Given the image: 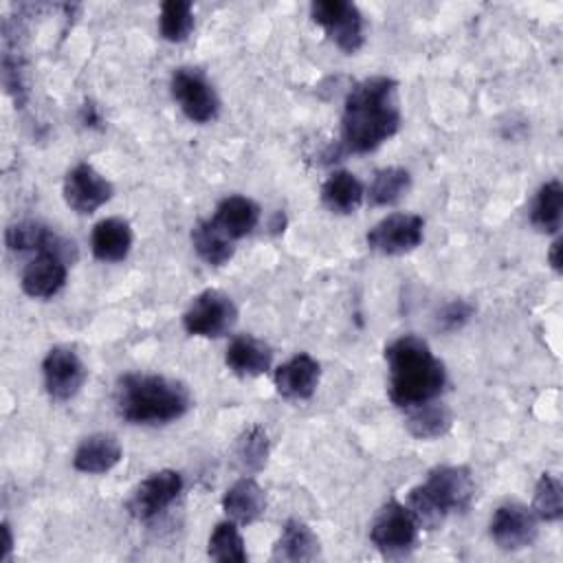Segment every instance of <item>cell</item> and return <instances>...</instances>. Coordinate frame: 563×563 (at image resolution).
<instances>
[{
    "mask_svg": "<svg viewBox=\"0 0 563 563\" xmlns=\"http://www.w3.org/2000/svg\"><path fill=\"white\" fill-rule=\"evenodd\" d=\"M398 128V84L391 77H367L347 92L341 117V143L347 152H372L391 139Z\"/></svg>",
    "mask_w": 563,
    "mask_h": 563,
    "instance_id": "6da1fadb",
    "label": "cell"
},
{
    "mask_svg": "<svg viewBox=\"0 0 563 563\" xmlns=\"http://www.w3.org/2000/svg\"><path fill=\"white\" fill-rule=\"evenodd\" d=\"M389 369L387 394L400 409H411L435 400L446 383L444 363L431 352L429 343L416 334H405L385 347Z\"/></svg>",
    "mask_w": 563,
    "mask_h": 563,
    "instance_id": "7a4b0ae2",
    "label": "cell"
},
{
    "mask_svg": "<svg viewBox=\"0 0 563 563\" xmlns=\"http://www.w3.org/2000/svg\"><path fill=\"white\" fill-rule=\"evenodd\" d=\"M114 407L130 424H167L189 411L191 394L174 378L130 372L117 380Z\"/></svg>",
    "mask_w": 563,
    "mask_h": 563,
    "instance_id": "3957f363",
    "label": "cell"
},
{
    "mask_svg": "<svg viewBox=\"0 0 563 563\" xmlns=\"http://www.w3.org/2000/svg\"><path fill=\"white\" fill-rule=\"evenodd\" d=\"M310 15L343 53L352 55L365 44L363 13L354 2L314 0L310 4Z\"/></svg>",
    "mask_w": 563,
    "mask_h": 563,
    "instance_id": "277c9868",
    "label": "cell"
},
{
    "mask_svg": "<svg viewBox=\"0 0 563 563\" xmlns=\"http://www.w3.org/2000/svg\"><path fill=\"white\" fill-rule=\"evenodd\" d=\"M238 321V308L233 299L216 288H207L196 295L183 314V325L189 334L218 339L233 330Z\"/></svg>",
    "mask_w": 563,
    "mask_h": 563,
    "instance_id": "5b68a950",
    "label": "cell"
},
{
    "mask_svg": "<svg viewBox=\"0 0 563 563\" xmlns=\"http://www.w3.org/2000/svg\"><path fill=\"white\" fill-rule=\"evenodd\" d=\"M169 90L183 114L194 123H209L220 112V99L198 68H178L172 75Z\"/></svg>",
    "mask_w": 563,
    "mask_h": 563,
    "instance_id": "8992f818",
    "label": "cell"
},
{
    "mask_svg": "<svg viewBox=\"0 0 563 563\" xmlns=\"http://www.w3.org/2000/svg\"><path fill=\"white\" fill-rule=\"evenodd\" d=\"M418 530L407 506L391 499L374 517L369 539L385 556H405L416 545Z\"/></svg>",
    "mask_w": 563,
    "mask_h": 563,
    "instance_id": "52a82bcc",
    "label": "cell"
},
{
    "mask_svg": "<svg viewBox=\"0 0 563 563\" xmlns=\"http://www.w3.org/2000/svg\"><path fill=\"white\" fill-rule=\"evenodd\" d=\"M424 238V220L416 213H389L378 220L365 235L372 251L380 255H405L420 246Z\"/></svg>",
    "mask_w": 563,
    "mask_h": 563,
    "instance_id": "ba28073f",
    "label": "cell"
},
{
    "mask_svg": "<svg viewBox=\"0 0 563 563\" xmlns=\"http://www.w3.org/2000/svg\"><path fill=\"white\" fill-rule=\"evenodd\" d=\"M183 490V477L178 471L172 468H163L152 473L150 477H145L130 495V499L125 501V510L139 519V521H147L154 519L156 515H161L172 501H176V497Z\"/></svg>",
    "mask_w": 563,
    "mask_h": 563,
    "instance_id": "9c48e42d",
    "label": "cell"
},
{
    "mask_svg": "<svg viewBox=\"0 0 563 563\" xmlns=\"http://www.w3.org/2000/svg\"><path fill=\"white\" fill-rule=\"evenodd\" d=\"M112 183L88 163H79L68 169L62 187L66 205L84 216L95 213L101 205H106L112 198Z\"/></svg>",
    "mask_w": 563,
    "mask_h": 563,
    "instance_id": "30bf717a",
    "label": "cell"
},
{
    "mask_svg": "<svg viewBox=\"0 0 563 563\" xmlns=\"http://www.w3.org/2000/svg\"><path fill=\"white\" fill-rule=\"evenodd\" d=\"M422 486L446 515L453 510H466L475 495V482L471 471L455 464H442L431 468Z\"/></svg>",
    "mask_w": 563,
    "mask_h": 563,
    "instance_id": "8fae6325",
    "label": "cell"
},
{
    "mask_svg": "<svg viewBox=\"0 0 563 563\" xmlns=\"http://www.w3.org/2000/svg\"><path fill=\"white\" fill-rule=\"evenodd\" d=\"M42 376L44 387L51 398L55 400H68L73 398L81 385L86 383L88 369L84 361L73 352L70 347H51L48 354L42 361Z\"/></svg>",
    "mask_w": 563,
    "mask_h": 563,
    "instance_id": "7c38bea8",
    "label": "cell"
},
{
    "mask_svg": "<svg viewBox=\"0 0 563 563\" xmlns=\"http://www.w3.org/2000/svg\"><path fill=\"white\" fill-rule=\"evenodd\" d=\"M537 532V515L517 501L501 504L490 519V537L501 550L530 548Z\"/></svg>",
    "mask_w": 563,
    "mask_h": 563,
    "instance_id": "4fadbf2b",
    "label": "cell"
},
{
    "mask_svg": "<svg viewBox=\"0 0 563 563\" xmlns=\"http://www.w3.org/2000/svg\"><path fill=\"white\" fill-rule=\"evenodd\" d=\"M66 275H68V262L57 253L44 251V253H37L35 260L26 264V268L22 271L20 286L33 299H48L64 288Z\"/></svg>",
    "mask_w": 563,
    "mask_h": 563,
    "instance_id": "5bb4252c",
    "label": "cell"
},
{
    "mask_svg": "<svg viewBox=\"0 0 563 563\" xmlns=\"http://www.w3.org/2000/svg\"><path fill=\"white\" fill-rule=\"evenodd\" d=\"M321 365L306 352L295 354L275 369V387L288 400H306L317 391Z\"/></svg>",
    "mask_w": 563,
    "mask_h": 563,
    "instance_id": "9a60e30c",
    "label": "cell"
},
{
    "mask_svg": "<svg viewBox=\"0 0 563 563\" xmlns=\"http://www.w3.org/2000/svg\"><path fill=\"white\" fill-rule=\"evenodd\" d=\"M4 242L11 251H37V253H57L66 262L70 260V253H75V244L62 240L57 233H53L48 227L35 222V220H22L11 227H7Z\"/></svg>",
    "mask_w": 563,
    "mask_h": 563,
    "instance_id": "2e32d148",
    "label": "cell"
},
{
    "mask_svg": "<svg viewBox=\"0 0 563 563\" xmlns=\"http://www.w3.org/2000/svg\"><path fill=\"white\" fill-rule=\"evenodd\" d=\"M213 227L229 240H240L249 235L260 222V207L246 196H227L218 202L213 216L209 218Z\"/></svg>",
    "mask_w": 563,
    "mask_h": 563,
    "instance_id": "e0dca14e",
    "label": "cell"
},
{
    "mask_svg": "<svg viewBox=\"0 0 563 563\" xmlns=\"http://www.w3.org/2000/svg\"><path fill=\"white\" fill-rule=\"evenodd\" d=\"M121 455H123V449H121L117 435L92 433V435L84 438L79 442V446L75 449L73 466L79 473L99 475V473H108L110 468H114L119 464Z\"/></svg>",
    "mask_w": 563,
    "mask_h": 563,
    "instance_id": "ac0fdd59",
    "label": "cell"
},
{
    "mask_svg": "<svg viewBox=\"0 0 563 563\" xmlns=\"http://www.w3.org/2000/svg\"><path fill=\"white\" fill-rule=\"evenodd\" d=\"M224 363L238 376H260L273 363V350L253 334H238L224 352Z\"/></svg>",
    "mask_w": 563,
    "mask_h": 563,
    "instance_id": "d6986e66",
    "label": "cell"
},
{
    "mask_svg": "<svg viewBox=\"0 0 563 563\" xmlns=\"http://www.w3.org/2000/svg\"><path fill=\"white\" fill-rule=\"evenodd\" d=\"M319 537L312 532V528L301 519H288L282 528L279 539L273 545V561H288V563H301V561H314L319 556Z\"/></svg>",
    "mask_w": 563,
    "mask_h": 563,
    "instance_id": "ffe728a7",
    "label": "cell"
},
{
    "mask_svg": "<svg viewBox=\"0 0 563 563\" xmlns=\"http://www.w3.org/2000/svg\"><path fill=\"white\" fill-rule=\"evenodd\" d=\"M92 255L99 262H121L132 249V227L123 218H103L92 227Z\"/></svg>",
    "mask_w": 563,
    "mask_h": 563,
    "instance_id": "44dd1931",
    "label": "cell"
},
{
    "mask_svg": "<svg viewBox=\"0 0 563 563\" xmlns=\"http://www.w3.org/2000/svg\"><path fill=\"white\" fill-rule=\"evenodd\" d=\"M222 508L231 521L246 526L264 515L266 497L262 486L253 477H240L233 486L227 488L222 497Z\"/></svg>",
    "mask_w": 563,
    "mask_h": 563,
    "instance_id": "7402d4cb",
    "label": "cell"
},
{
    "mask_svg": "<svg viewBox=\"0 0 563 563\" xmlns=\"http://www.w3.org/2000/svg\"><path fill=\"white\" fill-rule=\"evenodd\" d=\"M365 198V189L361 180L345 169L332 172L325 183L321 185V202L332 211V213H354Z\"/></svg>",
    "mask_w": 563,
    "mask_h": 563,
    "instance_id": "603a6c76",
    "label": "cell"
},
{
    "mask_svg": "<svg viewBox=\"0 0 563 563\" xmlns=\"http://www.w3.org/2000/svg\"><path fill=\"white\" fill-rule=\"evenodd\" d=\"M453 424L451 409L442 402H422L418 407L409 409V416L405 420L407 431L418 440H433L444 435Z\"/></svg>",
    "mask_w": 563,
    "mask_h": 563,
    "instance_id": "cb8c5ba5",
    "label": "cell"
},
{
    "mask_svg": "<svg viewBox=\"0 0 563 563\" xmlns=\"http://www.w3.org/2000/svg\"><path fill=\"white\" fill-rule=\"evenodd\" d=\"M561 211H563V185L561 180L552 178L539 187L532 211H530V222L534 224V229L543 233H559Z\"/></svg>",
    "mask_w": 563,
    "mask_h": 563,
    "instance_id": "d4e9b609",
    "label": "cell"
},
{
    "mask_svg": "<svg viewBox=\"0 0 563 563\" xmlns=\"http://www.w3.org/2000/svg\"><path fill=\"white\" fill-rule=\"evenodd\" d=\"M191 244L200 260H205L211 266H222L227 264L233 253V240H229L224 233H220L211 220H200L191 229Z\"/></svg>",
    "mask_w": 563,
    "mask_h": 563,
    "instance_id": "484cf974",
    "label": "cell"
},
{
    "mask_svg": "<svg viewBox=\"0 0 563 563\" xmlns=\"http://www.w3.org/2000/svg\"><path fill=\"white\" fill-rule=\"evenodd\" d=\"M409 187H411V176L405 167H383L374 174L367 189V198L376 207L396 205L407 196Z\"/></svg>",
    "mask_w": 563,
    "mask_h": 563,
    "instance_id": "4316f807",
    "label": "cell"
},
{
    "mask_svg": "<svg viewBox=\"0 0 563 563\" xmlns=\"http://www.w3.org/2000/svg\"><path fill=\"white\" fill-rule=\"evenodd\" d=\"M207 554L220 563H244L249 559L244 539H242L235 521H220L213 528V532L209 537Z\"/></svg>",
    "mask_w": 563,
    "mask_h": 563,
    "instance_id": "83f0119b",
    "label": "cell"
},
{
    "mask_svg": "<svg viewBox=\"0 0 563 563\" xmlns=\"http://www.w3.org/2000/svg\"><path fill=\"white\" fill-rule=\"evenodd\" d=\"M194 29V4L189 0H167L161 4L158 31L167 42H183Z\"/></svg>",
    "mask_w": 563,
    "mask_h": 563,
    "instance_id": "f1b7e54d",
    "label": "cell"
},
{
    "mask_svg": "<svg viewBox=\"0 0 563 563\" xmlns=\"http://www.w3.org/2000/svg\"><path fill=\"white\" fill-rule=\"evenodd\" d=\"M233 453H235V460L242 471L260 473L266 466V457H268V435H266L264 427L253 424L251 429H246L235 440Z\"/></svg>",
    "mask_w": 563,
    "mask_h": 563,
    "instance_id": "f546056e",
    "label": "cell"
},
{
    "mask_svg": "<svg viewBox=\"0 0 563 563\" xmlns=\"http://www.w3.org/2000/svg\"><path fill=\"white\" fill-rule=\"evenodd\" d=\"M532 512L543 521H559L563 517V486L552 473H543L534 486Z\"/></svg>",
    "mask_w": 563,
    "mask_h": 563,
    "instance_id": "4dcf8cb0",
    "label": "cell"
},
{
    "mask_svg": "<svg viewBox=\"0 0 563 563\" xmlns=\"http://www.w3.org/2000/svg\"><path fill=\"white\" fill-rule=\"evenodd\" d=\"M405 506L411 512L418 528H422V530H435L446 519V512L435 504V499L424 490L422 484H418L409 490V497H407Z\"/></svg>",
    "mask_w": 563,
    "mask_h": 563,
    "instance_id": "1f68e13d",
    "label": "cell"
},
{
    "mask_svg": "<svg viewBox=\"0 0 563 563\" xmlns=\"http://www.w3.org/2000/svg\"><path fill=\"white\" fill-rule=\"evenodd\" d=\"M473 314V306L466 301H451L442 312H440V323L444 330H457L462 328Z\"/></svg>",
    "mask_w": 563,
    "mask_h": 563,
    "instance_id": "d6a6232c",
    "label": "cell"
},
{
    "mask_svg": "<svg viewBox=\"0 0 563 563\" xmlns=\"http://www.w3.org/2000/svg\"><path fill=\"white\" fill-rule=\"evenodd\" d=\"M81 121H84V125H90V128H97L101 123V114L92 101H86L81 106Z\"/></svg>",
    "mask_w": 563,
    "mask_h": 563,
    "instance_id": "836d02e7",
    "label": "cell"
},
{
    "mask_svg": "<svg viewBox=\"0 0 563 563\" xmlns=\"http://www.w3.org/2000/svg\"><path fill=\"white\" fill-rule=\"evenodd\" d=\"M561 238L556 235L554 238V242L550 244V253H548V262H550V266L554 268V273H561V264H563V260H561Z\"/></svg>",
    "mask_w": 563,
    "mask_h": 563,
    "instance_id": "e575fe53",
    "label": "cell"
},
{
    "mask_svg": "<svg viewBox=\"0 0 563 563\" xmlns=\"http://www.w3.org/2000/svg\"><path fill=\"white\" fill-rule=\"evenodd\" d=\"M2 534H4V541H2V554H0V561H7L11 556V550H13V537H11V528L9 523H2Z\"/></svg>",
    "mask_w": 563,
    "mask_h": 563,
    "instance_id": "d590c367",
    "label": "cell"
}]
</instances>
